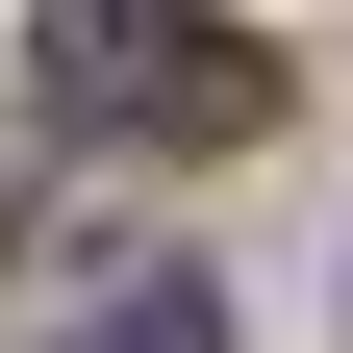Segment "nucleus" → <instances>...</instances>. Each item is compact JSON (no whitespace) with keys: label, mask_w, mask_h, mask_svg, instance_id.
Here are the masks:
<instances>
[{"label":"nucleus","mask_w":353,"mask_h":353,"mask_svg":"<svg viewBox=\"0 0 353 353\" xmlns=\"http://www.w3.org/2000/svg\"><path fill=\"white\" fill-rule=\"evenodd\" d=\"M51 101L126 126V152H252L278 126V51L202 26V0H51Z\"/></svg>","instance_id":"obj_1"},{"label":"nucleus","mask_w":353,"mask_h":353,"mask_svg":"<svg viewBox=\"0 0 353 353\" xmlns=\"http://www.w3.org/2000/svg\"><path fill=\"white\" fill-rule=\"evenodd\" d=\"M101 353H228V303H202V278H126V303H101Z\"/></svg>","instance_id":"obj_2"}]
</instances>
